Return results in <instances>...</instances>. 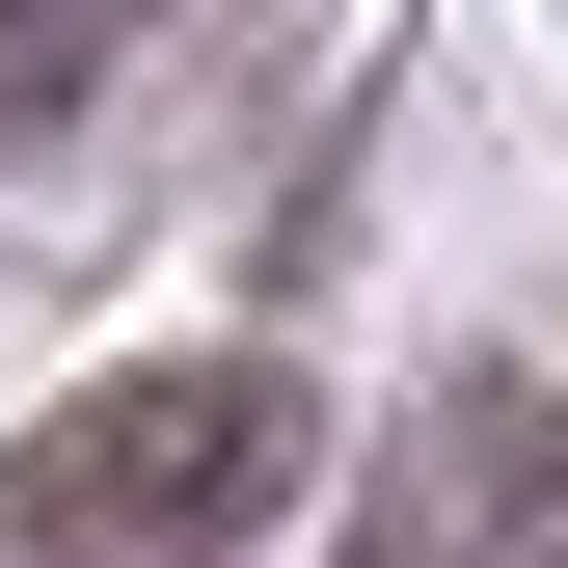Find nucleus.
I'll use <instances>...</instances> for the list:
<instances>
[{"instance_id":"nucleus-3","label":"nucleus","mask_w":568,"mask_h":568,"mask_svg":"<svg viewBox=\"0 0 568 568\" xmlns=\"http://www.w3.org/2000/svg\"><path fill=\"white\" fill-rule=\"evenodd\" d=\"M135 28H163V0H0V135H54V109H82Z\"/></svg>"},{"instance_id":"nucleus-2","label":"nucleus","mask_w":568,"mask_h":568,"mask_svg":"<svg viewBox=\"0 0 568 568\" xmlns=\"http://www.w3.org/2000/svg\"><path fill=\"white\" fill-rule=\"evenodd\" d=\"M406 568H568V406L541 379H460L406 434Z\"/></svg>"},{"instance_id":"nucleus-1","label":"nucleus","mask_w":568,"mask_h":568,"mask_svg":"<svg viewBox=\"0 0 568 568\" xmlns=\"http://www.w3.org/2000/svg\"><path fill=\"white\" fill-rule=\"evenodd\" d=\"M298 460H325V406L271 379V352H135V379H82L0 460V541L28 568H244L298 515Z\"/></svg>"}]
</instances>
